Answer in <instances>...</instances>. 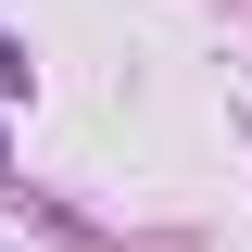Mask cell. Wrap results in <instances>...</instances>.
<instances>
[{
  "instance_id": "obj_1",
  "label": "cell",
  "mask_w": 252,
  "mask_h": 252,
  "mask_svg": "<svg viewBox=\"0 0 252 252\" xmlns=\"http://www.w3.org/2000/svg\"><path fill=\"white\" fill-rule=\"evenodd\" d=\"M0 89H26V51H13V38H0Z\"/></svg>"
}]
</instances>
